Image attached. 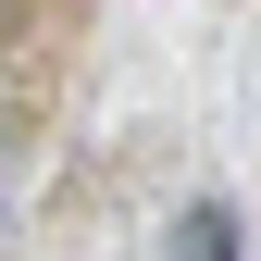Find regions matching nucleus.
Listing matches in <instances>:
<instances>
[{
    "label": "nucleus",
    "instance_id": "f257e3e1",
    "mask_svg": "<svg viewBox=\"0 0 261 261\" xmlns=\"http://www.w3.org/2000/svg\"><path fill=\"white\" fill-rule=\"evenodd\" d=\"M174 249H187V261H237V249H224V212H187V224H174Z\"/></svg>",
    "mask_w": 261,
    "mask_h": 261
}]
</instances>
